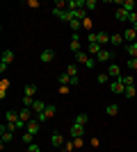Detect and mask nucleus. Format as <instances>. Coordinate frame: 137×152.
<instances>
[{
    "mask_svg": "<svg viewBox=\"0 0 137 152\" xmlns=\"http://www.w3.org/2000/svg\"><path fill=\"white\" fill-rule=\"evenodd\" d=\"M12 61H14V50H9V48H7V50L2 52V61H0V73H5L7 66H9Z\"/></svg>",
    "mask_w": 137,
    "mask_h": 152,
    "instance_id": "f257e3e1",
    "label": "nucleus"
},
{
    "mask_svg": "<svg viewBox=\"0 0 137 152\" xmlns=\"http://www.w3.org/2000/svg\"><path fill=\"white\" fill-rule=\"evenodd\" d=\"M32 116H34L32 107H23V109H21V111H19V118H21V121H23V123H25V125H27V123H30V121H32Z\"/></svg>",
    "mask_w": 137,
    "mask_h": 152,
    "instance_id": "f03ea898",
    "label": "nucleus"
},
{
    "mask_svg": "<svg viewBox=\"0 0 137 152\" xmlns=\"http://www.w3.org/2000/svg\"><path fill=\"white\" fill-rule=\"evenodd\" d=\"M69 134H71L73 139H80V136L85 134V125H78V123H73L71 129H69Z\"/></svg>",
    "mask_w": 137,
    "mask_h": 152,
    "instance_id": "7ed1b4c3",
    "label": "nucleus"
},
{
    "mask_svg": "<svg viewBox=\"0 0 137 152\" xmlns=\"http://www.w3.org/2000/svg\"><path fill=\"white\" fill-rule=\"evenodd\" d=\"M50 145H53V148L64 145V136H62L59 132H53V134H50Z\"/></svg>",
    "mask_w": 137,
    "mask_h": 152,
    "instance_id": "20e7f679",
    "label": "nucleus"
},
{
    "mask_svg": "<svg viewBox=\"0 0 137 152\" xmlns=\"http://www.w3.org/2000/svg\"><path fill=\"white\" fill-rule=\"evenodd\" d=\"M46 107H48V104H46L44 100H34V104H32V111H34V116H41L46 111Z\"/></svg>",
    "mask_w": 137,
    "mask_h": 152,
    "instance_id": "39448f33",
    "label": "nucleus"
},
{
    "mask_svg": "<svg viewBox=\"0 0 137 152\" xmlns=\"http://www.w3.org/2000/svg\"><path fill=\"white\" fill-rule=\"evenodd\" d=\"M110 91H112V93H124V91H126L124 82H121V77H119V80H114V82L110 84Z\"/></svg>",
    "mask_w": 137,
    "mask_h": 152,
    "instance_id": "423d86ee",
    "label": "nucleus"
},
{
    "mask_svg": "<svg viewBox=\"0 0 137 152\" xmlns=\"http://www.w3.org/2000/svg\"><path fill=\"white\" fill-rule=\"evenodd\" d=\"M27 129H25V132H30V134H37V132H39V129H41V123L39 121H37V118H32V121H30V123H27Z\"/></svg>",
    "mask_w": 137,
    "mask_h": 152,
    "instance_id": "0eeeda50",
    "label": "nucleus"
},
{
    "mask_svg": "<svg viewBox=\"0 0 137 152\" xmlns=\"http://www.w3.org/2000/svg\"><path fill=\"white\" fill-rule=\"evenodd\" d=\"M53 59H55V50H53V48L41 50V61H53Z\"/></svg>",
    "mask_w": 137,
    "mask_h": 152,
    "instance_id": "6e6552de",
    "label": "nucleus"
},
{
    "mask_svg": "<svg viewBox=\"0 0 137 152\" xmlns=\"http://www.w3.org/2000/svg\"><path fill=\"white\" fill-rule=\"evenodd\" d=\"M107 75H110V77H114V80H119V77H121V68H119L117 64H112L110 68H107Z\"/></svg>",
    "mask_w": 137,
    "mask_h": 152,
    "instance_id": "1a4fd4ad",
    "label": "nucleus"
},
{
    "mask_svg": "<svg viewBox=\"0 0 137 152\" xmlns=\"http://www.w3.org/2000/svg\"><path fill=\"white\" fill-rule=\"evenodd\" d=\"M110 59H112V52H110V50H101V52L96 55V64H98V61H110Z\"/></svg>",
    "mask_w": 137,
    "mask_h": 152,
    "instance_id": "9d476101",
    "label": "nucleus"
},
{
    "mask_svg": "<svg viewBox=\"0 0 137 152\" xmlns=\"http://www.w3.org/2000/svg\"><path fill=\"white\" fill-rule=\"evenodd\" d=\"M71 50L73 52H80V37L76 34V32L71 34Z\"/></svg>",
    "mask_w": 137,
    "mask_h": 152,
    "instance_id": "9b49d317",
    "label": "nucleus"
},
{
    "mask_svg": "<svg viewBox=\"0 0 137 152\" xmlns=\"http://www.w3.org/2000/svg\"><path fill=\"white\" fill-rule=\"evenodd\" d=\"M124 41H137V32H135V27H130V30H126L124 32Z\"/></svg>",
    "mask_w": 137,
    "mask_h": 152,
    "instance_id": "f8f14e48",
    "label": "nucleus"
},
{
    "mask_svg": "<svg viewBox=\"0 0 137 152\" xmlns=\"http://www.w3.org/2000/svg\"><path fill=\"white\" fill-rule=\"evenodd\" d=\"M110 37H112V34H107V32H96V41L101 45H103V43H110Z\"/></svg>",
    "mask_w": 137,
    "mask_h": 152,
    "instance_id": "ddd939ff",
    "label": "nucleus"
},
{
    "mask_svg": "<svg viewBox=\"0 0 137 152\" xmlns=\"http://www.w3.org/2000/svg\"><path fill=\"white\" fill-rule=\"evenodd\" d=\"M126 52H128L133 59H137V41H133V43H126Z\"/></svg>",
    "mask_w": 137,
    "mask_h": 152,
    "instance_id": "4468645a",
    "label": "nucleus"
},
{
    "mask_svg": "<svg viewBox=\"0 0 137 152\" xmlns=\"http://www.w3.org/2000/svg\"><path fill=\"white\" fill-rule=\"evenodd\" d=\"M0 134H2V145H5V143H9V141H12V132H9V129H7L5 125L0 127Z\"/></svg>",
    "mask_w": 137,
    "mask_h": 152,
    "instance_id": "2eb2a0df",
    "label": "nucleus"
},
{
    "mask_svg": "<svg viewBox=\"0 0 137 152\" xmlns=\"http://www.w3.org/2000/svg\"><path fill=\"white\" fill-rule=\"evenodd\" d=\"M121 9L128 12V14H133L135 12V2H133V0H124V2H121Z\"/></svg>",
    "mask_w": 137,
    "mask_h": 152,
    "instance_id": "dca6fc26",
    "label": "nucleus"
},
{
    "mask_svg": "<svg viewBox=\"0 0 137 152\" xmlns=\"http://www.w3.org/2000/svg\"><path fill=\"white\" fill-rule=\"evenodd\" d=\"M5 118H7V123H12V125H16V123H19V114H16V111H7Z\"/></svg>",
    "mask_w": 137,
    "mask_h": 152,
    "instance_id": "f3484780",
    "label": "nucleus"
},
{
    "mask_svg": "<svg viewBox=\"0 0 137 152\" xmlns=\"http://www.w3.org/2000/svg\"><path fill=\"white\" fill-rule=\"evenodd\" d=\"M34 93H37V84H34V82L25 84V95H30V98H34Z\"/></svg>",
    "mask_w": 137,
    "mask_h": 152,
    "instance_id": "a211bd4d",
    "label": "nucleus"
},
{
    "mask_svg": "<svg viewBox=\"0 0 137 152\" xmlns=\"http://www.w3.org/2000/svg\"><path fill=\"white\" fill-rule=\"evenodd\" d=\"M114 16H117V20H121V23H124V20H128V16H130V14L124 12V9H117V14H114Z\"/></svg>",
    "mask_w": 137,
    "mask_h": 152,
    "instance_id": "6ab92c4d",
    "label": "nucleus"
},
{
    "mask_svg": "<svg viewBox=\"0 0 137 152\" xmlns=\"http://www.w3.org/2000/svg\"><path fill=\"white\" fill-rule=\"evenodd\" d=\"M101 50H103V48H101V43H89V55H98Z\"/></svg>",
    "mask_w": 137,
    "mask_h": 152,
    "instance_id": "aec40b11",
    "label": "nucleus"
},
{
    "mask_svg": "<svg viewBox=\"0 0 137 152\" xmlns=\"http://www.w3.org/2000/svg\"><path fill=\"white\" fill-rule=\"evenodd\" d=\"M121 41H124V34H112L110 37V43H114V45H119Z\"/></svg>",
    "mask_w": 137,
    "mask_h": 152,
    "instance_id": "412c9836",
    "label": "nucleus"
},
{
    "mask_svg": "<svg viewBox=\"0 0 137 152\" xmlns=\"http://www.w3.org/2000/svg\"><path fill=\"white\" fill-rule=\"evenodd\" d=\"M105 111H107L110 116H117V114H119V107H117V104H107V107H105Z\"/></svg>",
    "mask_w": 137,
    "mask_h": 152,
    "instance_id": "4be33fe9",
    "label": "nucleus"
},
{
    "mask_svg": "<svg viewBox=\"0 0 137 152\" xmlns=\"http://www.w3.org/2000/svg\"><path fill=\"white\" fill-rule=\"evenodd\" d=\"M87 121H89V116H87V114L76 116V123H78V125H87Z\"/></svg>",
    "mask_w": 137,
    "mask_h": 152,
    "instance_id": "5701e85b",
    "label": "nucleus"
},
{
    "mask_svg": "<svg viewBox=\"0 0 137 152\" xmlns=\"http://www.w3.org/2000/svg\"><path fill=\"white\" fill-rule=\"evenodd\" d=\"M76 59H78V61H82L85 66H87V61H89V57H87V55H85L82 50H80V52H76Z\"/></svg>",
    "mask_w": 137,
    "mask_h": 152,
    "instance_id": "b1692460",
    "label": "nucleus"
},
{
    "mask_svg": "<svg viewBox=\"0 0 137 152\" xmlns=\"http://www.w3.org/2000/svg\"><path fill=\"white\" fill-rule=\"evenodd\" d=\"M135 84H133V86H126V91H124V95H128V98H135Z\"/></svg>",
    "mask_w": 137,
    "mask_h": 152,
    "instance_id": "393cba45",
    "label": "nucleus"
},
{
    "mask_svg": "<svg viewBox=\"0 0 137 152\" xmlns=\"http://www.w3.org/2000/svg\"><path fill=\"white\" fill-rule=\"evenodd\" d=\"M121 82H124V86H133V77L130 75H121Z\"/></svg>",
    "mask_w": 137,
    "mask_h": 152,
    "instance_id": "a878e982",
    "label": "nucleus"
},
{
    "mask_svg": "<svg viewBox=\"0 0 137 152\" xmlns=\"http://www.w3.org/2000/svg\"><path fill=\"white\" fill-rule=\"evenodd\" d=\"M66 73H69V75H71V77H78V68H76L73 64H71V66H69V68H66Z\"/></svg>",
    "mask_w": 137,
    "mask_h": 152,
    "instance_id": "bb28decb",
    "label": "nucleus"
},
{
    "mask_svg": "<svg viewBox=\"0 0 137 152\" xmlns=\"http://www.w3.org/2000/svg\"><path fill=\"white\" fill-rule=\"evenodd\" d=\"M7 86H9V82H7V80H2V82H0V95H2V98H5V91H7Z\"/></svg>",
    "mask_w": 137,
    "mask_h": 152,
    "instance_id": "cd10ccee",
    "label": "nucleus"
},
{
    "mask_svg": "<svg viewBox=\"0 0 137 152\" xmlns=\"http://www.w3.org/2000/svg\"><path fill=\"white\" fill-rule=\"evenodd\" d=\"M85 9H96V0H85Z\"/></svg>",
    "mask_w": 137,
    "mask_h": 152,
    "instance_id": "c85d7f7f",
    "label": "nucleus"
},
{
    "mask_svg": "<svg viewBox=\"0 0 137 152\" xmlns=\"http://www.w3.org/2000/svg\"><path fill=\"white\" fill-rule=\"evenodd\" d=\"M32 139H34V134H30V132H25V134H23V141H25L27 145L32 143Z\"/></svg>",
    "mask_w": 137,
    "mask_h": 152,
    "instance_id": "c756f323",
    "label": "nucleus"
},
{
    "mask_svg": "<svg viewBox=\"0 0 137 152\" xmlns=\"http://www.w3.org/2000/svg\"><path fill=\"white\" fill-rule=\"evenodd\" d=\"M107 80H110V75H107V73L98 75V84H107Z\"/></svg>",
    "mask_w": 137,
    "mask_h": 152,
    "instance_id": "7c9ffc66",
    "label": "nucleus"
},
{
    "mask_svg": "<svg viewBox=\"0 0 137 152\" xmlns=\"http://www.w3.org/2000/svg\"><path fill=\"white\" fill-rule=\"evenodd\" d=\"M27 152H41V148L37 145V143H30V145H27Z\"/></svg>",
    "mask_w": 137,
    "mask_h": 152,
    "instance_id": "2f4dec72",
    "label": "nucleus"
},
{
    "mask_svg": "<svg viewBox=\"0 0 137 152\" xmlns=\"http://www.w3.org/2000/svg\"><path fill=\"white\" fill-rule=\"evenodd\" d=\"M73 145H76V148H82V145H85V141H82V136H80V139H73Z\"/></svg>",
    "mask_w": 137,
    "mask_h": 152,
    "instance_id": "473e14b6",
    "label": "nucleus"
},
{
    "mask_svg": "<svg viewBox=\"0 0 137 152\" xmlns=\"http://www.w3.org/2000/svg\"><path fill=\"white\" fill-rule=\"evenodd\" d=\"M128 68H137V59L130 57V61H128Z\"/></svg>",
    "mask_w": 137,
    "mask_h": 152,
    "instance_id": "72a5a7b5",
    "label": "nucleus"
},
{
    "mask_svg": "<svg viewBox=\"0 0 137 152\" xmlns=\"http://www.w3.org/2000/svg\"><path fill=\"white\" fill-rule=\"evenodd\" d=\"M82 27H87V30H89V27H91V20L85 18V20H82Z\"/></svg>",
    "mask_w": 137,
    "mask_h": 152,
    "instance_id": "f704fd0d",
    "label": "nucleus"
}]
</instances>
